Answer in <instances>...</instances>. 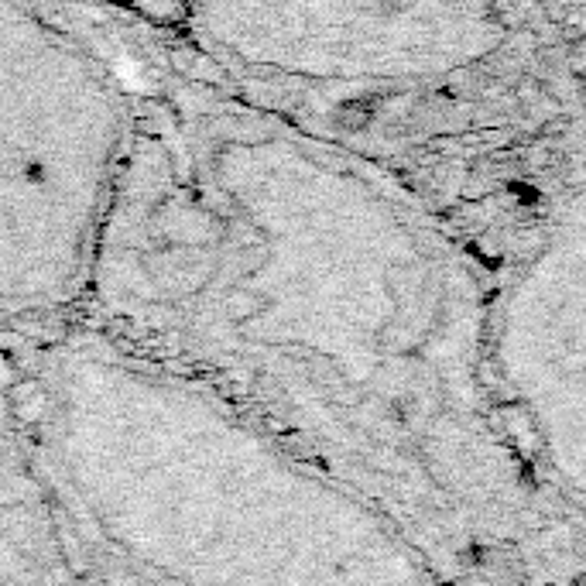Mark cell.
Wrapping results in <instances>:
<instances>
[{"label":"cell","instance_id":"cell-2","mask_svg":"<svg viewBox=\"0 0 586 586\" xmlns=\"http://www.w3.org/2000/svg\"><path fill=\"white\" fill-rule=\"evenodd\" d=\"M234 93L429 203L580 175V0H182ZM443 210V206H439Z\"/></svg>","mask_w":586,"mask_h":586},{"label":"cell","instance_id":"cell-3","mask_svg":"<svg viewBox=\"0 0 586 586\" xmlns=\"http://www.w3.org/2000/svg\"><path fill=\"white\" fill-rule=\"evenodd\" d=\"M0 0V326L83 309L138 107L134 31Z\"/></svg>","mask_w":586,"mask_h":586},{"label":"cell","instance_id":"cell-1","mask_svg":"<svg viewBox=\"0 0 586 586\" xmlns=\"http://www.w3.org/2000/svg\"><path fill=\"white\" fill-rule=\"evenodd\" d=\"M138 107L83 309L299 432L480 419L491 285L391 168L134 35Z\"/></svg>","mask_w":586,"mask_h":586}]
</instances>
